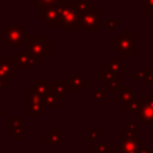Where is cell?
Segmentation results:
<instances>
[{"instance_id":"1","label":"cell","mask_w":153,"mask_h":153,"mask_svg":"<svg viewBox=\"0 0 153 153\" xmlns=\"http://www.w3.org/2000/svg\"><path fill=\"white\" fill-rule=\"evenodd\" d=\"M60 26L62 31H76L80 25V12L75 2H65L59 6Z\"/></svg>"},{"instance_id":"2","label":"cell","mask_w":153,"mask_h":153,"mask_svg":"<svg viewBox=\"0 0 153 153\" xmlns=\"http://www.w3.org/2000/svg\"><path fill=\"white\" fill-rule=\"evenodd\" d=\"M115 49L120 53L121 57L130 59L137 51V37L130 30H122L115 37Z\"/></svg>"},{"instance_id":"3","label":"cell","mask_w":153,"mask_h":153,"mask_svg":"<svg viewBox=\"0 0 153 153\" xmlns=\"http://www.w3.org/2000/svg\"><path fill=\"white\" fill-rule=\"evenodd\" d=\"M30 55L36 59H48L51 55V44L44 36H29L26 45L23 47Z\"/></svg>"},{"instance_id":"4","label":"cell","mask_w":153,"mask_h":153,"mask_svg":"<svg viewBox=\"0 0 153 153\" xmlns=\"http://www.w3.org/2000/svg\"><path fill=\"white\" fill-rule=\"evenodd\" d=\"M29 31L22 25H7L1 31V41L7 47H24L29 37Z\"/></svg>"},{"instance_id":"5","label":"cell","mask_w":153,"mask_h":153,"mask_svg":"<svg viewBox=\"0 0 153 153\" xmlns=\"http://www.w3.org/2000/svg\"><path fill=\"white\" fill-rule=\"evenodd\" d=\"M84 31L93 30L98 31L100 27V18H99V10L96 8V6H92L91 8L86 10L80 14V25Z\"/></svg>"},{"instance_id":"6","label":"cell","mask_w":153,"mask_h":153,"mask_svg":"<svg viewBox=\"0 0 153 153\" xmlns=\"http://www.w3.org/2000/svg\"><path fill=\"white\" fill-rule=\"evenodd\" d=\"M116 102L121 104L122 108H127L129 104L137 100V91L134 90L130 85H121L115 90Z\"/></svg>"},{"instance_id":"7","label":"cell","mask_w":153,"mask_h":153,"mask_svg":"<svg viewBox=\"0 0 153 153\" xmlns=\"http://www.w3.org/2000/svg\"><path fill=\"white\" fill-rule=\"evenodd\" d=\"M136 123H153V97L145 96L140 100Z\"/></svg>"},{"instance_id":"8","label":"cell","mask_w":153,"mask_h":153,"mask_svg":"<svg viewBox=\"0 0 153 153\" xmlns=\"http://www.w3.org/2000/svg\"><path fill=\"white\" fill-rule=\"evenodd\" d=\"M29 117H39V115L45 110L44 105H43V100H42V96H39L32 85L29 86Z\"/></svg>"},{"instance_id":"9","label":"cell","mask_w":153,"mask_h":153,"mask_svg":"<svg viewBox=\"0 0 153 153\" xmlns=\"http://www.w3.org/2000/svg\"><path fill=\"white\" fill-rule=\"evenodd\" d=\"M38 18L47 26H60V13L59 6H50L38 10Z\"/></svg>"},{"instance_id":"10","label":"cell","mask_w":153,"mask_h":153,"mask_svg":"<svg viewBox=\"0 0 153 153\" xmlns=\"http://www.w3.org/2000/svg\"><path fill=\"white\" fill-rule=\"evenodd\" d=\"M12 59L14 60L18 69H31L33 68L38 62H39V59H36L33 57L32 55H30L25 49H23L22 53H17L14 51L12 54Z\"/></svg>"},{"instance_id":"11","label":"cell","mask_w":153,"mask_h":153,"mask_svg":"<svg viewBox=\"0 0 153 153\" xmlns=\"http://www.w3.org/2000/svg\"><path fill=\"white\" fill-rule=\"evenodd\" d=\"M17 73L18 67L12 57H0V78L11 80Z\"/></svg>"},{"instance_id":"12","label":"cell","mask_w":153,"mask_h":153,"mask_svg":"<svg viewBox=\"0 0 153 153\" xmlns=\"http://www.w3.org/2000/svg\"><path fill=\"white\" fill-rule=\"evenodd\" d=\"M98 78L106 85L110 87V90L115 91L118 86L122 85V76L118 74H115L112 72H109L106 69H104L103 67L98 71Z\"/></svg>"},{"instance_id":"13","label":"cell","mask_w":153,"mask_h":153,"mask_svg":"<svg viewBox=\"0 0 153 153\" xmlns=\"http://www.w3.org/2000/svg\"><path fill=\"white\" fill-rule=\"evenodd\" d=\"M103 68L115 74H118L121 76L127 73V65L123 62L121 57H111L108 62H105Z\"/></svg>"},{"instance_id":"14","label":"cell","mask_w":153,"mask_h":153,"mask_svg":"<svg viewBox=\"0 0 153 153\" xmlns=\"http://www.w3.org/2000/svg\"><path fill=\"white\" fill-rule=\"evenodd\" d=\"M142 145H143L142 140L136 139L133 141H121V143L117 145L115 148L121 153H140Z\"/></svg>"},{"instance_id":"15","label":"cell","mask_w":153,"mask_h":153,"mask_svg":"<svg viewBox=\"0 0 153 153\" xmlns=\"http://www.w3.org/2000/svg\"><path fill=\"white\" fill-rule=\"evenodd\" d=\"M88 85V79H86L84 75H73L71 79H68V86L69 91H82L85 86Z\"/></svg>"},{"instance_id":"16","label":"cell","mask_w":153,"mask_h":153,"mask_svg":"<svg viewBox=\"0 0 153 153\" xmlns=\"http://www.w3.org/2000/svg\"><path fill=\"white\" fill-rule=\"evenodd\" d=\"M137 139V128L134 123H127L121 129V141H133Z\"/></svg>"},{"instance_id":"17","label":"cell","mask_w":153,"mask_h":153,"mask_svg":"<svg viewBox=\"0 0 153 153\" xmlns=\"http://www.w3.org/2000/svg\"><path fill=\"white\" fill-rule=\"evenodd\" d=\"M62 142V130L60 128H51L44 136L45 145H61Z\"/></svg>"},{"instance_id":"18","label":"cell","mask_w":153,"mask_h":153,"mask_svg":"<svg viewBox=\"0 0 153 153\" xmlns=\"http://www.w3.org/2000/svg\"><path fill=\"white\" fill-rule=\"evenodd\" d=\"M33 88L39 96H44L49 90H51V81L49 79H35L33 80Z\"/></svg>"},{"instance_id":"19","label":"cell","mask_w":153,"mask_h":153,"mask_svg":"<svg viewBox=\"0 0 153 153\" xmlns=\"http://www.w3.org/2000/svg\"><path fill=\"white\" fill-rule=\"evenodd\" d=\"M27 2L33 5V8L41 10V8H45L50 6H60L67 2V0H27Z\"/></svg>"},{"instance_id":"20","label":"cell","mask_w":153,"mask_h":153,"mask_svg":"<svg viewBox=\"0 0 153 153\" xmlns=\"http://www.w3.org/2000/svg\"><path fill=\"white\" fill-rule=\"evenodd\" d=\"M61 99H62V97L57 96V94L53 91V88L49 90V91L42 97L44 108H47V106H55V105L57 104V102H61Z\"/></svg>"},{"instance_id":"21","label":"cell","mask_w":153,"mask_h":153,"mask_svg":"<svg viewBox=\"0 0 153 153\" xmlns=\"http://www.w3.org/2000/svg\"><path fill=\"white\" fill-rule=\"evenodd\" d=\"M51 88H53V91H54L57 96L62 97L63 94H66V93L69 91L68 79H59V80H56L55 84L51 86Z\"/></svg>"},{"instance_id":"22","label":"cell","mask_w":153,"mask_h":153,"mask_svg":"<svg viewBox=\"0 0 153 153\" xmlns=\"http://www.w3.org/2000/svg\"><path fill=\"white\" fill-rule=\"evenodd\" d=\"M93 153H111V146L105 143L104 140L99 139L96 145H93Z\"/></svg>"},{"instance_id":"23","label":"cell","mask_w":153,"mask_h":153,"mask_svg":"<svg viewBox=\"0 0 153 153\" xmlns=\"http://www.w3.org/2000/svg\"><path fill=\"white\" fill-rule=\"evenodd\" d=\"M100 137V130L98 128H88L87 130V143L94 145L96 141H98Z\"/></svg>"},{"instance_id":"24","label":"cell","mask_w":153,"mask_h":153,"mask_svg":"<svg viewBox=\"0 0 153 153\" xmlns=\"http://www.w3.org/2000/svg\"><path fill=\"white\" fill-rule=\"evenodd\" d=\"M24 120L22 117H7L6 120V128L7 129H16V128H20L23 124Z\"/></svg>"},{"instance_id":"25","label":"cell","mask_w":153,"mask_h":153,"mask_svg":"<svg viewBox=\"0 0 153 153\" xmlns=\"http://www.w3.org/2000/svg\"><path fill=\"white\" fill-rule=\"evenodd\" d=\"M75 6H76L78 11H79L80 13H82V12H85L86 10H88V8H91L92 6H94V4L90 2V0H76Z\"/></svg>"},{"instance_id":"26","label":"cell","mask_w":153,"mask_h":153,"mask_svg":"<svg viewBox=\"0 0 153 153\" xmlns=\"http://www.w3.org/2000/svg\"><path fill=\"white\" fill-rule=\"evenodd\" d=\"M141 82L143 85L153 84V68H146L145 69V74H143V78H142Z\"/></svg>"},{"instance_id":"27","label":"cell","mask_w":153,"mask_h":153,"mask_svg":"<svg viewBox=\"0 0 153 153\" xmlns=\"http://www.w3.org/2000/svg\"><path fill=\"white\" fill-rule=\"evenodd\" d=\"M116 22L114 19H104V23H103V26H104V30L105 31H111L114 29H116Z\"/></svg>"},{"instance_id":"28","label":"cell","mask_w":153,"mask_h":153,"mask_svg":"<svg viewBox=\"0 0 153 153\" xmlns=\"http://www.w3.org/2000/svg\"><path fill=\"white\" fill-rule=\"evenodd\" d=\"M93 99L96 102H103L105 99V92L103 90H94L93 91Z\"/></svg>"},{"instance_id":"29","label":"cell","mask_w":153,"mask_h":153,"mask_svg":"<svg viewBox=\"0 0 153 153\" xmlns=\"http://www.w3.org/2000/svg\"><path fill=\"white\" fill-rule=\"evenodd\" d=\"M12 137L14 140H22L24 137V130L23 128H16V129H12Z\"/></svg>"},{"instance_id":"30","label":"cell","mask_w":153,"mask_h":153,"mask_svg":"<svg viewBox=\"0 0 153 153\" xmlns=\"http://www.w3.org/2000/svg\"><path fill=\"white\" fill-rule=\"evenodd\" d=\"M142 8L148 12V14H153V0H142Z\"/></svg>"},{"instance_id":"31","label":"cell","mask_w":153,"mask_h":153,"mask_svg":"<svg viewBox=\"0 0 153 153\" xmlns=\"http://www.w3.org/2000/svg\"><path fill=\"white\" fill-rule=\"evenodd\" d=\"M145 69H146V68H137L136 72L133 73L131 79H133V80H140V81H141L142 78H143V74H145Z\"/></svg>"},{"instance_id":"32","label":"cell","mask_w":153,"mask_h":153,"mask_svg":"<svg viewBox=\"0 0 153 153\" xmlns=\"http://www.w3.org/2000/svg\"><path fill=\"white\" fill-rule=\"evenodd\" d=\"M139 106H140V102L139 100H136V102H134V103H131V104H129L127 108H124L128 112H137V110H139Z\"/></svg>"},{"instance_id":"33","label":"cell","mask_w":153,"mask_h":153,"mask_svg":"<svg viewBox=\"0 0 153 153\" xmlns=\"http://www.w3.org/2000/svg\"><path fill=\"white\" fill-rule=\"evenodd\" d=\"M7 90V80L4 78H0V91Z\"/></svg>"},{"instance_id":"34","label":"cell","mask_w":153,"mask_h":153,"mask_svg":"<svg viewBox=\"0 0 153 153\" xmlns=\"http://www.w3.org/2000/svg\"><path fill=\"white\" fill-rule=\"evenodd\" d=\"M1 105H2V103L0 102V117H1Z\"/></svg>"},{"instance_id":"35","label":"cell","mask_w":153,"mask_h":153,"mask_svg":"<svg viewBox=\"0 0 153 153\" xmlns=\"http://www.w3.org/2000/svg\"><path fill=\"white\" fill-rule=\"evenodd\" d=\"M147 153H153V151H152V149H148V152H147Z\"/></svg>"}]
</instances>
